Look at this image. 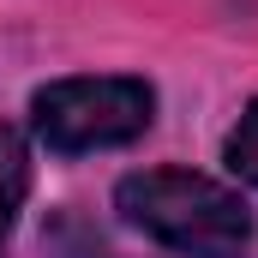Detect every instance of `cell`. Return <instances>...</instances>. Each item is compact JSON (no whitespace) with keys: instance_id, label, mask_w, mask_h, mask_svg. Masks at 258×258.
Here are the masks:
<instances>
[{"instance_id":"1","label":"cell","mask_w":258,"mask_h":258,"mask_svg":"<svg viewBox=\"0 0 258 258\" xmlns=\"http://www.w3.org/2000/svg\"><path fill=\"white\" fill-rule=\"evenodd\" d=\"M114 204L132 228H144L150 240L186 258H246L252 246V210L240 204V192H228L222 180L192 174V168L126 174L114 186Z\"/></svg>"},{"instance_id":"2","label":"cell","mask_w":258,"mask_h":258,"mask_svg":"<svg viewBox=\"0 0 258 258\" xmlns=\"http://www.w3.org/2000/svg\"><path fill=\"white\" fill-rule=\"evenodd\" d=\"M156 120V90L144 78H54L30 96V126L48 150L84 156L144 138Z\"/></svg>"},{"instance_id":"3","label":"cell","mask_w":258,"mask_h":258,"mask_svg":"<svg viewBox=\"0 0 258 258\" xmlns=\"http://www.w3.org/2000/svg\"><path fill=\"white\" fill-rule=\"evenodd\" d=\"M24 192H30V144L12 126H0V252L12 240V222L24 210Z\"/></svg>"},{"instance_id":"4","label":"cell","mask_w":258,"mask_h":258,"mask_svg":"<svg viewBox=\"0 0 258 258\" xmlns=\"http://www.w3.org/2000/svg\"><path fill=\"white\" fill-rule=\"evenodd\" d=\"M222 162H228V174H234V180L258 186V102H246V114L234 120L228 144H222Z\"/></svg>"}]
</instances>
